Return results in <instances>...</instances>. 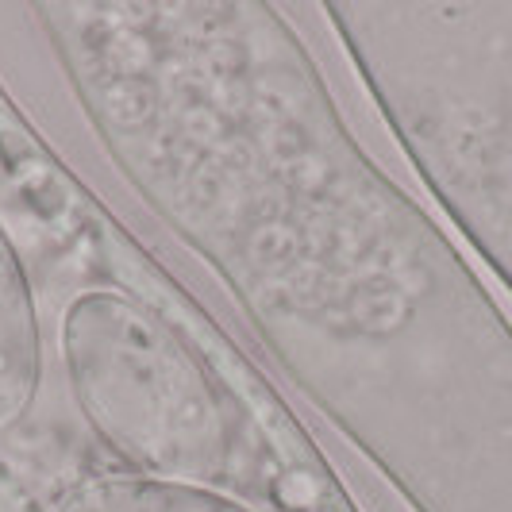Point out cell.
<instances>
[{
    "label": "cell",
    "mask_w": 512,
    "mask_h": 512,
    "mask_svg": "<svg viewBox=\"0 0 512 512\" xmlns=\"http://www.w3.org/2000/svg\"><path fill=\"white\" fill-rule=\"evenodd\" d=\"M58 512H255L197 482L170 478H97L62 497Z\"/></svg>",
    "instance_id": "3"
},
{
    "label": "cell",
    "mask_w": 512,
    "mask_h": 512,
    "mask_svg": "<svg viewBox=\"0 0 512 512\" xmlns=\"http://www.w3.org/2000/svg\"><path fill=\"white\" fill-rule=\"evenodd\" d=\"M62 362L85 424L135 474L205 486L228 466L231 428L208 370L139 301L77 297Z\"/></svg>",
    "instance_id": "1"
},
{
    "label": "cell",
    "mask_w": 512,
    "mask_h": 512,
    "mask_svg": "<svg viewBox=\"0 0 512 512\" xmlns=\"http://www.w3.org/2000/svg\"><path fill=\"white\" fill-rule=\"evenodd\" d=\"M43 378V335L20 251L0 228V432L35 401Z\"/></svg>",
    "instance_id": "2"
}]
</instances>
